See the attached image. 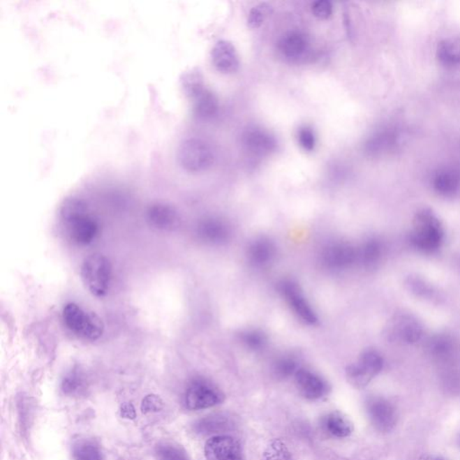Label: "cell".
Segmentation results:
<instances>
[{
	"mask_svg": "<svg viewBox=\"0 0 460 460\" xmlns=\"http://www.w3.org/2000/svg\"><path fill=\"white\" fill-rule=\"evenodd\" d=\"M272 8L266 3H261L250 10L247 24L252 29H258L265 23L266 18L271 14Z\"/></svg>",
	"mask_w": 460,
	"mask_h": 460,
	"instance_id": "cell-34",
	"label": "cell"
},
{
	"mask_svg": "<svg viewBox=\"0 0 460 460\" xmlns=\"http://www.w3.org/2000/svg\"><path fill=\"white\" fill-rule=\"evenodd\" d=\"M112 269L110 261L101 253H93L84 260L81 279L94 296L104 297L111 285Z\"/></svg>",
	"mask_w": 460,
	"mask_h": 460,
	"instance_id": "cell-3",
	"label": "cell"
},
{
	"mask_svg": "<svg viewBox=\"0 0 460 460\" xmlns=\"http://www.w3.org/2000/svg\"><path fill=\"white\" fill-rule=\"evenodd\" d=\"M459 184L460 173L457 168H441L433 175V188L440 195L450 197L455 195Z\"/></svg>",
	"mask_w": 460,
	"mask_h": 460,
	"instance_id": "cell-20",
	"label": "cell"
},
{
	"mask_svg": "<svg viewBox=\"0 0 460 460\" xmlns=\"http://www.w3.org/2000/svg\"><path fill=\"white\" fill-rule=\"evenodd\" d=\"M294 377L297 389L306 399L318 400L327 395V383L314 371L300 368Z\"/></svg>",
	"mask_w": 460,
	"mask_h": 460,
	"instance_id": "cell-14",
	"label": "cell"
},
{
	"mask_svg": "<svg viewBox=\"0 0 460 460\" xmlns=\"http://www.w3.org/2000/svg\"><path fill=\"white\" fill-rule=\"evenodd\" d=\"M443 239V225L436 214L426 208L416 212L414 230L410 235L413 246L422 252L433 253L440 248Z\"/></svg>",
	"mask_w": 460,
	"mask_h": 460,
	"instance_id": "cell-2",
	"label": "cell"
},
{
	"mask_svg": "<svg viewBox=\"0 0 460 460\" xmlns=\"http://www.w3.org/2000/svg\"><path fill=\"white\" fill-rule=\"evenodd\" d=\"M299 362L293 356H283L278 359L274 365V373L279 378H287L295 376L299 370Z\"/></svg>",
	"mask_w": 460,
	"mask_h": 460,
	"instance_id": "cell-33",
	"label": "cell"
},
{
	"mask_svg": "<svg viewBox=\"0 0 460 460\" xmlns=\"http://www.w3.org/2000/svg\"><path fill=\"white\" fill-rule=\"evenodd\" d=\"M197 234L203 242L221 245L230 239L231 228L226 221L220 218L212 217L200 222Z\"/></svg>",
	"mask_w": 460,
	"mask_h": 460,
	"instance_id": "cell-15",
	"label": "cell"
},
{
	"mask_svg": "<svg viewBox=\"0 0 460 460\" xmlns=\"http://www.w3.org/2000/svg\"><path fill=\"white\" fill-rule=\"evenodd\" d=\"M162 408V402L158 396H149L143 400L142 411L144 413L158 411Z\"/></svg>",
	"mask_w": 460,
	"mask_h": 460,
	"instance_id": "cell-38",
	"label": "cell"
},
{
	"mask_svg": "<svg viewBox=\"0 0 460 460\" xmlns=\"http://www.w3.org/2000/svg\"><path fill=\"white\" fill-rule=\"evenodd\" d=\"M406 286L412 294L418 298L429 302H439L440 296L435 288L426 281L418 276H409L406 281Z\"/></svg>",
	"mask_w": 460,
	"mask_h": 460,
	"instance_id": "cell-28",
	"label": "cell"
},
{
	"mask_svg": "<svg viewBox=\"0 0 460 460\" xmlns=\"http://www.w3.org/2000/svg\"><path fill=\"white\" fill-rule=\"evenodd\" d=\"M383 356L375 350H366L358 361L346 368L347 380L353 387L362 389L367 386L383 371Z\"/></svg>",
	"mask_w": 460,
	"mask_h": 460,
	"instance_id": "cell-6",
	"label": "cell"
},
{
	"mask_svg": "<svg viewBox=\"0 0 460 460\" xmlns=\"http://www.w3.org/2000/svg\"><path fill=\"white\" fill-rule=\"evenodd\" d=\"M312 12L318 20H325L333 13V6L328 0H318L312 4Z\"/></svg>",
	"mask_w": 460,
	"mask_h": 460,
	"instance_id": "cell-37",
	"label": "cell"
},
{
	"mask_svg": "<svg viewBox=\"0 0 460 460\" xmlns=\"http://www.w3.org/2000/svg\"><path fill=\"white\" fill-rule=\"evenodd\" d=\"M149 224L156 230H173L179 224L177 212L170 205L156 203L150 206L147 212Z\"/></svg>",
	"mask_w": 460,
	"mask_h": 460,
	"instance_id": "cell-18",
	"label": "cell"
},
{
	"mask_svg": "<svg viewBox=\"0 0 460 460\" xmlns=\"http://www.w3.org/2000/svg\"><path fill=\"white\" fill-rule=\"evenodd\" d=\"M242 142L247 151L260 156L271 154L277 148L274 136L262 128L256 126L249 127L245 131Z\"/></svg>",
	"mask_w": 460,
	"mask_h": 460,
	"instance_id": "cell-12",
	"label": "cell"
},
{
	"mask_svg": "<svg viewBox=\"0 0 460 460\" xmlns=\"http://www.w3.org/2000/svg\"><path fill=\"white\" fill-rule=\"evenodd\" d=\"M278 48L283 57L294 61L306 54L309 49V42L304 34L290 32L281 37Z\"/></svg>",
	"mask_w": 460,
	"mask_h": 460,
	"instance_id": "cell-19",
	"label": "cell"
},
{
	"mask_svg": "<svg viewBox=\"0 0 460 460\" xmlns=\"http://www.w3.org/2000/svg\"><path fill=\"white\" fill-rule=\"evenodd\" d=\"M262 460H293L286 444L280 439L270 441L262 454Z\"/></svg>",
	"mask_w": 460,
	"mask_h": 460,
	"instance_id": "cell-32",
	"label": "cell"
},
{
	"mask_svg": "<svg viewBox=\"0 0 460 460\" xmlns=\"http://www.w3.org/2000/svg\"><path fill=\"white\" fill-rule=\"evenodd\" d=\"M156 458L158 460H189L179 447L168 443L156 447Z\"/></svg>",
	"mask_w": 460,
	"mask_h": 460,
	"instance_id": "cell-35",
	"label": "cell"
},
{
	"mask_svg": "<svg viewBox=\"0 0 460 460\" xmlns=\"http://www.w3.org/2000/svg\"><path fill=\"white\" fill-rule=\"evenodd\" d=\"M212 62L221 73L231 74L239 70V59L236 48L230 42L221 40L212 52Z\"/></svg>",
	"mask_w": 460,
	"mask_h": 460,
	"instance_id": "cell-16",
	"label": "cell"
},
{
	"mask_svg": "<svg viewBox=\"0 0 460 460\" xmlns=\"http://www.w3.org/2000/svg\"><path fill=\"white\" fill-rule=\"evenodd\" d=\"M357 248V262H361L366 267H371L378 264L383 255V245L378 239H371L365 241Z\"/></svg>",
	"mask_w": 460,
	"mask_h": 460,
	"instance_id": "cell-25",
	"label": "cell"
},
{
	"mask_svg": "<svg viewBox=\"0 0 460 460\" xmlns=\"http://www.w3.org/2000/svg\"><path fill=\"white\" fill-rule=\"evenodd\" d=\"M278 289L290 311L300 322L311 327L318 325L317 313L306 299L298 283L292 280H283L278 284Z\"/></svg>",
	"mask_w": 460,
	"mask_h": 460,
	"instance_id": "cell-7",
	"label": "cell"
},
{
	"mask_svg": "<svg viewBox=\"0 0 460 460\" xmlns=\"http://www.w3.org/2000/svg\"><path fill=\"white\" fill-rule=\"evenodd\" d=\"M424 334L420 322L411 315L399 314L394 318L390 327V336L400 342L408 344L419 342Z\"/></svg>",
	"mask_w": 460,
	"mask_h": 460,
	"instance_id": "cell-13",
	"label": "cell"
},
{
	"mask_svg": "<svg viewBox=\"0 0 460 460\" xmlns=\"http://www.w3.org/2000/svg\"><path fill=\"white\" fill-rule=\"evenodd\" d=\"M177 159L184 170L199 173L207 170L214 164V152L205 140L192 138L180 144Z\"/></svg>",
	"mask_w": 460,
	"mask_h": 460,
	"instance_id": "cell-5",
	"label": "cell"
},
{
	"mask_svg": "<svg viewBox=\"0 0 460 460\" xmlns=\"http://www.w3.org/2000/svg\"><path fill=\"white\" fill-rule=\"evenodd\" d=\"M239 339L246 349L253 350V352L264 350L268 343L266 334L259 329L244 330L239 334Z\"/></svg>",
	"mask_w": 460,
	"mask_h": 460,
	"instance_id": "cell-30",
	"label": "cell"
},
{
	"mask_svg": "<svg viewBox=\"0 0 460 460\" xmlns=\"http://www.w3.org/2000/svg\"><path fill=\"white\" fill-rule=\"evenodd\" d=\"M298 142L300 147L306 151H312L316 146V137L311 128L304 126L298 131Z\"/></svg>",
	"mask_w": 460,
	"mask_h": 460,
	"instance_id": "cell-36",
	"label": "cell"
},
{
	"mask_svg": "<svg viewBox=\"0 0 460 460\" xmlns=\"http://www.w3.org/2000/svg\"><path fill=\"white\" fill-rule=\"evenodd\" d=\"M62 319L68 329L84 340L96 341L104 333L101 318L93 312L84 311L74 303H68L62 312Z\"/></svg>",
	"mask_w": 460,
	"mask_h": 460,
	"instance_id": "cell-4",
	"label": "cell"
},
{
	"mask_svg": "<svg viewBox=\"0 0 460 460\" xmlns=\"http://www.w3.org/2000/svg\"><path fill=\"white\" fill-rule=\"evenodd\" d=\"M437 58L440 64L454 66L460 64V39L447 38L437 46Z\"/></svg>",
	"mask_w": 460,
	"mask_h": 460,
	"instance_id": "cell-27",
	"label": "cell"
},
{
	"mask_svg": "<svg viewBox=\"0 0 460 460\" xmlns=\"http://www.w3.org/2000/svg\"><path fill=\"white\" fill-rule=\"evenodd\" d=\"M458 262H459V267H460V258H459V261H458Z\"/></svg>",
	"mask_w": 460,
	"mask_h": 460,
	"instance_id": "cell-39",
	"label": "cell"
},
{
	"mask_svg": "<svg viewBox=\"0 0 460 460\" xmlns=\"http://www.w3.org/2000/svg\"><path fill=\"white\" fill-rule=\"evenodd\" d=\"M233 422L224 415L207 416L199 420L195 424V431L201 434H214L224 433L233 427Z\"/></svg>",
	"mask_w": 460,
	"mask_h": 460,
	"instance_id": "cell-23",
	"label": "cell"
},
{
	"mask_svg": "<svg viewBox=\"0 0 460 460\" xmlns=\"http://www.w3.org/2000/svg\"><path fill=\"white\" fill-rule=\"evenodd\" d=\"M427 350L433 358L446 361L452 358L457 350V343L447 334H436L428 341Z\"/></svg>",
	"mask_w": 460,
	"mask_h": 460,
	"instance_id": "cell-22",
	"label": "cell"
},
{
	"mask_svg": "<svg viewBox=\"0 0 460 460\" xmlns=\"http://www.w3.org/2000/svg\"><path fill=\"white\" fill-rule=\"evenodd\" d=\"M61 216L64 222L66 232L77 245H89L98 236V221L89 214V209L82 200H66L61 208Z\"/></svg>",
	"mask_w": 460,
	"mask_h": 460,
	"instance_id": "cell-1",
	"label": "cell"
},
{
	"mask_svg": "<svg viewBox=\"0 0 460 460\" xmlns=\"http://www.w3.org/2000/svg\"><path fill=\"white\" fill-rule=\"evenodd\" d=\"M367 414L372 425L380 431H389L396 424V411L383 397H371L367 402Z\"/></svg>",
	"mask_w": 460,
	"mask_h": 460,
	"instance_id": "cell-11",
	"label": "cell"
},
{
	"mask_svg": "<svg viewBox=\"0 0 460 460\" xmlns=\"http://www.w3.org/2000/svg\"><path fill=\"white\" fill-rule=\"evenodd\" d=\"M247 258L250 264L261 268L271 264L276 255V246L267 237H258L247 247Z\"/></svg>",
	"mask_w": 460,
	"mask_h": 460,
	"instance_id": "cell-17",
	"label": "cell"
},
{
	"mask_svg": "<svg viewBox=\"0 0 460 460\" xmlns=\"http://www.w3.org/2000/svg\"><path fill=\"white\" fill-rule=\"evenodd\" d=\"M73 458L75 460H104L99 447L89 440H80L75 444Z\"/></svg>",
	"mask_w": 460,
	"mask_h": 460,
	"instance_id": "cell-31",
	"label": "cell"
},
{
	"mask_svg": "<svg viewBox=\"0 0 460 460\" xmlns=\"http://www.w3.org/2000/svg\"><path fill=\"white\" fill-rule=\"evenodd\" d=\"M325 427L330 434L337 438L349 437L353 431V425L346 415L334 411L325 419Z\"/></svg>",
	"mask_w": 460,
	"mask_h": 460,
	"instance_id": "cell-24",
	"label": "cell"
},
{
	"mask_svg": "<svg viewBox=\"0 0 460 460\" xmlns=\"http://www.w3.org/2000/svg\"><path fill=\"white\" fill-rule=\"evenodd\" d=\"M221 391L205 381L198 380L188 387L186 393V408L202 410L214 408L223 401Z\"/></svg>",
	"mask_w": 460,
	"mask_h": 460,
	"instance_id": "cell-9",
	"label": "cell"
},
{
	"mask_svg": "<svg viewBox=\"0 0 460 460\" xmlns=\"http://www.w3.org/2000/svg\"><path fill=\"white\" fill-rule=\"evenodd\" d=\"M399 137V134L394 131H381L369 140L366 143V150L371 155L389 151L396 145Z\"/></svg>",
	"mask_w": 460,
	"mask_h": 460,
	"instance_id": "cell-26",
	"label": "cell"
},
{
	"mask_svg": "<svg viewBox=\"0 0 460 460\" xmlns=\"http://www.w3.org/2000/svg\"><path fill=\"white\" fill-rule=\"evenodd\" d=\"M193 110L196 117L207 120L214 117L218 110V102L214 93L206 87L197 92L192 98Z\"/></svg>",
	"mask_w": 460,
	"mask_h": 460,
	"instance_id": "cell-21",
	"label": "cell"
},
{
	"mask_svg": "<svg viewBox=\"0 0 460 460\" xmlns=\"http://www.w3.org/2000/svg\"><path fill=\"white\" fill-rule=\"evenodd\" d=\"M320 260L328 270H346L357 262V248L346 242L328 244L322 250Z\"/></svg>",
	"mask_w": 460,
	"mask_h": 460,
	"instance_id": "cell-8",
	"label": "cell"
},
{
	"mask_svg": "<svg viewBox=\"0 0 460 460\" xmlns=\"http://www.w3.org/2000/svg\"><path fill=\"white\" fill-rule=\"evenodd\" d=\"M205 455L208 460H244L239 441L228 435H216L208 440Z\"/></svg>",
	"mask_w": 460,
	"mask_h": 460,
	"instance_id": "cell-10",
	"label": "cell"
},
{
	"mask_svg": "<svg viewBox=\"0 0 460 460\" xmlns=\"http://www.w3.org/2000/svg\"><path fill=\"white\" fill-rule=\"evenodd\" d=\"M87 387V380L82 372L73 370L68 372L62 380L61 389L66 395L78 396Z\"/></svg>",
	"mask_w": 460,
	"mask_h": 460,
	"instance_id": "cell-29",
	"label": "cell"
}]
</instances>
